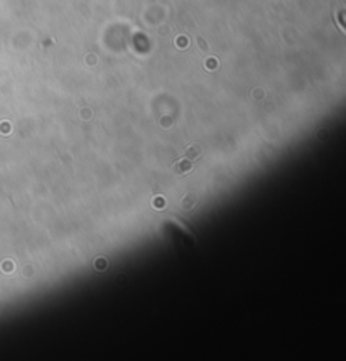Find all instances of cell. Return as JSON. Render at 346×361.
<instances>
[{"label": "cell", "mask_w": 346, "mask_h": 361, "mask_svg": "<svg viewBox=\"0 0 346 361\" xmlns=\"http://www.w3.org/2000/svg\"><path fill=\"white\" fill-rule=\"evenodd\" d=\"M3 268H5V270L9 268V270H10V268H12V263H5V265H3Z\"/></svg>", "instance_id": "8"}, {"label": "cell", "mask_w": 346, "mask_h": 361, "mask_svg": "<svg viewBox=\"0 0 346 361\" xmlns=\"http://www.w3.org/2000/svg\"><path fill=\"white\" fill-rule=\"evenodd\" d=\"M206 68L208 69H215V68H216V59H208V61H206Z\"/></svg>", "instance_id": "6"}, {"label": "cell", "mask_w": 346, "mask_h": 361, "mask_svg": "<svg viewBox=\"0 0 346 361\" xmlns=\"http://www.w3.org/2000/svg\"><path fill=\"white\" fill-rule=\"evenodd\" d=\"M154 208L162 209V208H164V199H162V197H155V199H154Z\"/></svg>", "instance_id": "3"}, {"label": "cell", "mask_w": 346, "mask_h": 361, "mask_svg": "<svg viewBox=\"0 0 346 361\" xmlns=\"http://www.w3.org/2000/svg\"><path fill=\"white\" fill-rule=\"evenodd\" d=\"M191 169H193V164H191L189 159H181V160L176 162V166H174V171H176L177 174H186V172H189Z\"/></svg>", "instance_id": "1"}, {"label": "cell", "mask_w": 346, "mask_h": 361, "mask_svg": "<svg viewBox=\"0 0 346 361\" xmlns=\"http://www.w3.org/2000/svg\"><path fill=\"white\" fill-rule=\"evenodd\" d=\"M177 46H179V47H186V46H188V37L179 36V37H177Z\"/></svg>", "instance_id": "5"}, {"label": "cell", "mask_w": 346, "mask_h": 361, "mask_svg": "<svg viewBox=\"0 0 346 361\" xmlns=\"http://www.w3.org/2000/svg\"><path fill=\"white\" fill-rule=\"evenodd\" d=\"M184 155H186V159H196L201 155V149L198 145H189L184 152Z\"/></svg>", "instance_id": "2"}, {"label": "cell", "mask_w": 346, "mask_h": 361, "mask_svg": "<svg viewBox=\"0 0 346 361\" xmlns=\"http://www.w3.org/2000/svg\"><path fill=\"white\" fill-rule=\"evenodd\" d=\"M88 117H91V111L89 110H83V118H88Z\"/></svg>", "instance_id": "7"}, {"label": "cell", "mask_w": 346, "mask_h": 361, "mask_svg": "<svg viewBox=\"0 0 346 361\" xmlns=\"http://www.w3.org/2000/svg\"><path fill=\"white\" fill-rule=\"evenodd\" d=\"M96 268H98V270L107 268V260H105V258H96Z\"/></svg>", "instance_id": "4"}]
</instances>
